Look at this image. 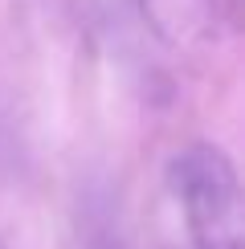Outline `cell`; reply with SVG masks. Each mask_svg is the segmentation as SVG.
<instances>
[{"mask_svg": "<svg viewBox=\"0 0 245 249\" xmlns=\"http://www.w3.org/2000/svg\"><path fill=\"white\" fill-rule=\"evenodd\" d=\"M143 25L172 49H200L217 41V0H131Z\"/></svg>", "mask_w": 245, "mask_h": 249, "instance_id": "2", "label": "cell"}, {"mask_svg": "<svg viewBox=\"0 0 245 249\" xmlns=\"http://www.w3.org/2000/svg\"><path fill=\"white\" fill-rule=\"evenodd\" d=\"M168 184L180 200L196 249H245V204L233 160L212 143H188L168 160Z\"/></svg>", "mask_w": 245, "mask_h": 249, "instance_id": "1", "label": "cell"}, {"mask_svg": "<svg viewBox=\"0 0 245 249\" xmlns=\"http://www.w3.org/2000/svg\"><path fill=\"white\" fill-rule=\"evenodd\" d=\"M74 249H127L119 225V209L110 213V200H90L78 209V225H74Z\"/></svg>", "mask_w": 245, "mask_h": 249, "instance_id": "3", "label": "cell"}, {"mask_svg": "<svg viewBox=\"0 0 245 249\" xmlns=\"http://www.w3.org/2000/svg\"><path fill=\"white\" fill-rule=\"evenodd\" d=\"M0 249H8V245H0Z\"/></svg>", "mask_w": 245, "mask_h": 249, "instance_id": "4", "label": "cell"}]
</instances>
